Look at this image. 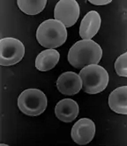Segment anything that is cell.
<instances>
[{"instance_id":"1","label":"cell","mask_w":127,"mask_h":146,"mask_svg":"<svg viewBox=\"0 0 127 146\" xmlns=\"http://www.w3.org/2000/svg\"><path fill=\"white\" fill-rule=\"evenodd\" d=\"M102 56L101 46L93 40H81L75 42L68 53L69 64L76 69L98 64Z\"/></svg>"},{"instance_id":"2","label":"cell","mask_w":127,"mask_h":146,"mask_svg":"<svg viewBox=\"0 0 127 146\" xmlns=\"http://www.w3.org/2000/svg\"><path fill=\"white\" fill-rule=\"evenodd\" d=\"M67 30L56 19H47L40 24L36 31V40L41 46L54 49L66 41Z\"/></svg>"},{"instance_id":"3","label":"cell","mask_w":127,"mask_h":146,"mask_svg":"<svg viewBox=\"0 0 127 146\" xmlns=\"http://www.w3.org/2000/svg\"><path fill=\"white\" fill-rule=\"evenodd\" d=\"M79 76L82 82L83 91L88 94H97L105 90L109 84L107 70L98 64H91L82 68Z\"/></svg>"},{"instance_id":"4","label":"cell","mask_w":127,"mask_h":146,"mask_svg":"<svg viewBox=\"0 0 127 146\" xmlns=\"http://www.w3.org/2000/svg\"><path fill=\"white\" fill-rule=\"evenodd\" d=\"M47 97L44 92L35 88L23 91L18 98V107L24 114L28 116H38L47 108Z\"/></svg>"},{"instance_id":"5","label":"cell","mask_w":127,"mask_h":146,"mask_svg":"<svg viewBox=\"0 0 127 146\" xmlns=\"http://www.w3.org/2000/svg\"><path fill=\"white\" fill-rule=\"evenodd\" d=\"M0 64L12 66L22 60L25 55V47L16 38L6 37L0 40Z\"/></svg>"},{"instance_id":"6","label":"cell","mask_w":127,"mask_h":146,"mask_svg":"<svg viewBox=\"0 0 127 146\" xmlns=\"http://www.w3.org/2000/svg\"><path fill=\"white\" fill-rule=\"evenodd\" d=\"M54 17L66 27H71L80 17V5L75 0H60L55 6Z\"/></svg>"},{"instance_id":"7","label":"cell","mask_w":127,"mask_h":146,"mask_svg":"<svg viewBox=\"0 0 127 146\" xmlns=\"http://www.w3.org/2000/svg\"><path fill=\"white\" fill-rule=\"evenodd\" d=\"M95 125L94 122L88 118H81L72 129V139L79 145H86L89 143L94 137Z\"/></svg>"},{"instance_id":"8","label":"cell","mask_w":127,"mask_h":146,"mask_svg":"<svg viewBox=\"0 0 127 146\" xmlns=\"http://www.w3.org/2000/svg\"><path fill=\"white\" fill-rule=\"evenodd\" d=\"M57 90L64 95H75L82 89V82L80 76L73 71L64 72L57 80Z\"/></svg>"},{"instance_id":"9","label":"cell","mask_w":127,"mask_h":146,"mask_svg":"<svg viewBox=\"0 0 127 146\" xmlns=\"http://www.w3.org/2000/svg\"><path fill=\"white\" fill-rule=\"evenodd\" d=\"M101 16L97 12H88L80 22V36L82 40H92V38L98 33L101 27Z\"/></svg>"},{"instance_id":"10","label":"cell","mask_w":127,"mask_h":146,"mask_svg":"<svg viewBox=\"0 0 127 146\" xmlns=\"http://www.w3.org/2000/svg\"><path fill=\"white\" fill-rule=\"evenodd\" d=\"M55 114L58 120L64 122H72L79 114L78 103L72 99L60 100L55 108Z\"/></svg>"},{"instance_id":"11","label":"cell","mask_w":127,"mask_h":146,"mask_svg":"<svg viewBox=\"0 0 127 146\" xmlns=\"http://www.w3.org/2000/svg\"><path fill=\"white\" fill-rule=\"evenodd\" d=\"M110 109L120 114H127V86H124L115 89L109 96Z\"/></svg>"},{"instance_id":"12","label":"cell","mask_w":127,"mask_h":146,"mask_svg":"<svg viewBox=\"0 0 127 146\" xmlns=\"http://www.w3.org/2000/svg\"><path fill=\"white\" fill-rule=\"evenodd\" d=\"M59 52L56 49L41 51L35 59V68L40 71H48L54 68L59 61Z\"/></svg>"},{"instance_id":"13","label":"cell","mask_w":127,"mask_h":146,"mask_svg":"<svg viewBox=\"0 0 127 146\" xmlns=\"http://www.w3.org/2000/svg\"><path fill=\"white\" fill-rule=\"evenodd\" d=\"M20 11L27 15H36L42 12L46 6V0H18Z\"/></svg>"},{"instance_id":"14","label":"cell","mask_w":127,"mask_h":146,"mask_svg":"<svg viewBox=\"0 0 127 146\" xmlns=\"http://www.w3.org/2000/svg\"><path fill=\"white\" fill-rule=\"evenodd\" d=\"M127 53H124L118 58L116 59L115 62V70L116 74L120 77L126 78L127 77Z\"/></svg>"},{"instance_id":"15","label":"cell","mask_w":127,"mask_h":146,"mask_svg":"<svg viewBox=\"0 0 127 146\" xmlns=\"http://www.w3.org/2000/svg\"><path fill=\"white\" fill-rule=\"evenodd\" d=\"M89 2L92 5H108L110 3H111V0H89Z\"/></svg>"},{"instance_id":"16","label":"cell","mask_w":127,"mask_h":146,"mask_svg":"<svg viewBox=\"0 0 127 146\" xmlns=\"http://www.w3.org/2000/svg\"><path fill=\"white\" fill-rule=\"evenodd\" d=\"M0 145H1V146H8L7 144H5V143H1V144H0Z\"/></svg>"}]
</instances>
